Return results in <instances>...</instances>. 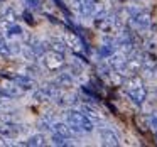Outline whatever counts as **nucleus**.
<instances>
[{"label": "nucleus", "mask_w": 157, "mask_h": 147, "mask_svg": "<svg viewBox=\"0 0 157 147\" xmlns=\"http://www.w3.org/2000/svg\"><path fill=\"white\" fill-rule=\"evenodd\" d=\"M123 86H125V93H127V96L132 100V103H135L137 106H142L144 103H145V100H147V86H145L144 79L140 78L139 75L127 76Z\"/></svg>", "instance_id": "f257e3e1"}, {"label": "nucleus", "mask_w": 157, "mask_h": 147, "mask_svg": "<svg viewBox=\"0 0 157 147\" xmlns=\"http://www.w3.org/2000/svg\"><path fill=\"white\" fill-rule=\"evenodd\" d=\"M66 122H68L76 132H93V129H95V122H93L83 110L69 108L68 112H66Z\"/></svg>", "instance_id": "f03ea898"}, {"label": "nucleus", "mask_w": 157, "mask_h": 147, "mask_svg": "<svg viewBox=\"0 0 157 147\" xmlns=\"http://www.w3.org/2000/svg\"><path fill=\"white\" fill-rule=\"evenodd\" d=\"M127 19L140 31H147L150 27V22H152L150 12L147 9H135V7L127 9Z\"/></svg>", "instance_id": "7ed1b4c3"}, {"label": "nucleus", "mask_w": 157, "mask_h": 147, "mask_svg": "<svg viewBox=\"0 0 157 147\" xmlns=\"http://www.w3.org/2000/svg\"><path fill=\"white\" fill-rule=\"evenodd\" d=\"M42 64L48 71H61L66 66V58L63 52L52 51V49H48V51L42 54Z\"/></svg>", "instance_id": "20e7f679"}, {"label": "nucleus", "mask_w": 157, "mask_h": 147, "mask_svg": "<svg viewBox=\"0 0 157 147\" xmlns=\"http://www.w3.org/2000/svg\"><path fill=\"white\" fill-rule=\"evenodd\" d=\"M64 42H66V46H68L73 52H75V54L81 56L83 49H85V42H83V39L79 37L76 32L64 31Z\"/></svg>", "instance_id": "39448f33"}, {"label": "nucleus", "mask_w": 157, "mask_h": 147, "mask_svg": "<svg viewBox=\"0 0 157 147\" xmlns=\"http://www.w3.org/2000/svg\"><path fill=\"white\" fill-rule=\"evenodd\" d=\"M96 0H71L73 9L83 17H93Z\"/></svg>", "instance_id": "423d86ee"}, {"label": "nucleus", "mask_w": 157, "mask_h": 147, "mask_svg": "<svg viewBox=\"0 0 157 147\" xmlns=\"http://www.w3.org/2000/svg\"><path fill=\"white\" fill-rule=\"evenodd\" d=\"M106 64H108L110 69H115V71H120L125 75V68H127V54L125 52H113L110 58H106Z\"/></svg>", "instance_id": "0eeeda50"}, {"label": "nucleus", "mask_w": 157, "mask_h": 147, "mask_svg": "<svg viewBox=\"0 0 157 147\" xmlns=\"http://www.w3.org/2000/svg\"><path fill=\"white\" fill-rule=\"evenodd\" d=\"M51 130H52V133H58V135L66 137V139H73V137L78 133L71 125H69L68 122H59V120H54V123H52Z\"/></svg>", "instance_id": "6e6552de"}, {"label": "nucleus", "mask_w": 157, "mask_h": 147, "mask_svg": "<svg viewBox=\"0 0 157 147\" xmlns=\"http://www.w3.org/2000/svg\"><path fill=\"white\" fill-rule=\"evenodd\" d=\"M100 140H101L103 145H108V147L120 145V137L117 135L112 129H101L100 130Z\"/></svg>", "instance_id": "1a4fd4ad"}, {"label": "nucleus", "mask_w": 157, "mask_h": 147, "mask_svg": "<svg viewBox=\"0 0 157 147\" xmlns=\"http://www.w3.org/2000/svg\"><path fill=\"white\" fill-rule=\"evenodd\" d=\"M142 69L147 73H155L157 71V56L150 51L142 52Z\"/></svg>", "instance_id": "9d476101"}, {"label": "nucleus", "mask_w": 157, "mask_h": 147, "mask_svg": "<svg viewBox=\"0 0 157 147\" xmlns=\"http://www.w3.org/2000/svg\"><path fill=\"white\" fill-rule=\"evenodd\" d=\"M0 22L4 25H10V24H15V22H17V14H15L14 7L7 5V7L0 9Z\"/></svg>", "instance_id": "9b49d317"}, {"label": "nucleus", "mask_w": 157, "mask_h": 147, "mask_svg": "<svg viewBox=\"0 0 157 147\" xmlns=\"http://www.w3.org/2000/svg\"><path fill=\"white\" fill-rule=\"evenodd\" d=\"M81 110H83V112H85L86 115H88V117H90V118H91L95 123H96V122H103V120H105V113H103L100 108H96L95 105L85 103V105L81 106Z\"/></svg>", "instance_id": "f8f14e48"}, {"label": "nucleus", "mask_w": 157, "mask_h": 147, "mask_svg": "<svg viewBox=\"0 0 157 147\" xmlns=\"http://www.w3.org/2000/svg\"><path fill=\"white\" fill-rule=\"evenodd\" d=\"M22 129H19L17 123H5V125L0 127V135L5 137V139H15V137H19V133H21Z\"/></svg>", "instance_id": "ddd939ff"}, {"label": "nucleus", "mask_w": 157, "mask_h": 147, "mask_svg": "<svg viewBox=\"0 0 157 147\" xmlns=\"http://www.w3.org/2000/svg\"><path fill=\"white\" fill-rule=\"evenodd\" d=\"M52 83H54V85L58 86L59 90H63V88L68 90V88H71V86L75 85V81H73V75H71V73H59L58 78H56Z\"/></svg>", "instance_id": "4468645a"}, {"label": "nucleus", "mask_w": 157, "mask_h": 147, "mask_svg": "<svg viewBox=\"0 0 157 147\" xmlns=\"http://www.w3.org/2000/svg\"><path fill=\"white\" fill-rule=\"evenodd\" d=\"M12 79H14V81L17 83V85L21 86V88L24 90V91H27V90H34L36 86H37V85H36L34 79H32L31 76H27V75H19V76H14Z\"/></svg>", "instance_id": "2eb2a0df"}, {"label": "nucleus", "mask_w": 157, "mask_h": 147, "mask_svg": "<svg viewBox=\"0 0 157 147\" xmlns=\"http://www.w3.org/2000/svg\"><path fill=\"white\" fill-rule=\"evenodd\" d=\"M48 144V140H46V135L44 133H36V135H31L27 140H24V142H21V145H29V147H39V145H46Z\"/></svg>", "instance_id": "dca6fc26"}, {"label": "nucleus", "mask_w": 157, "mask_h": 147, "mask_svg": "<svg viewBox=\"0 0 157 147\" xmlns=\"http://www.w3.org/2000/svg\"><path fill=\"white\" fill-rule=\"evenodd\" d=\"M5 36H7L9 39L24 37V31H22L21 25H17V24H10V25H5Z\"/></svg>", "instance_id": "f3484780"}, {"label": "nucleus", "mask_w": 157, "mask_h": 147, "mask_svg": "<svg viewBox=\"0 0 157 147\" xmlns=\"http://www.w3.org/2000/svg\"><path fill=\"white\" fill-rule=\"evenodd\" d=\"M48 46H49V49H52V51H58V52H63V54H64L66 49H68L64 39H51V41L48 42Z\"/></svg>", "instance_id": "a211bd4d"}, {"label": "nucleus", "mask_w": 157, "mask_h": 147, "mask_svg": "<svg viewBox=\"0 0 157 147\" xmlns=\"http://www.w3.org/2000/svg\"><path fill=\"white\" fill-rule=\"evenodd\" d=\"M12 56L10 52V46H9L7 39H5V36L0 34V58H4V59H9Z\"/></svg>", "instance_id": "6ab92c4d"}, {"label": "nucleus", "mask_w": 157, "mask_h": 147, "mask_svg": "<svg viewBox=\"0 0 157 147\" xmlns=\"http://www.w3.org/2000/svg\"><path fill=\"white\" fill-rule=\"evenodd\" d=\"M51 140H52V144H54V145H69V142H68L69 139L61 137V135H58V133H52Z\"/></svg>", "instance_id": "aec40b11"}, {"label": "nucleus", "mask_w": 157, "mask_h": 147, "mask_svg": "<svg viewBox=\"0 0 157 147\" xmlns=\"http://www.w3.org/2000/svg\"><path fill=\"white\" fill-rule=\"evenodd\" d=\"M68 69H69L68 73H71L73 76H78V75H81V71H83L81 64H79V63H76V61H73L71 64L68 66Z\"/></svg>", "instance_id": "412c9836"}, {"label": "nucleus", "mask_w": 157, "mask_h": 147, "mask_svg": "<svg viewBox=\"0 0 157 147\" xmlns=\"http://www.w3.org/2000/svg\"><path fill=\"white\" fill-rule=\"evenodd\" d=\"M149 122H150V125H152L154 129L157 130V110H155V112H152V113H150V117H149Z\"/></svg>", "instance_id": "4be33fe9"}, {"label": "nucleus", "mask_w": 157, "mask_h": 147, "mask_svg": "<svg viewBox=\"0 0 157 147\" xmlns=\"http://www.w3.org/2000/svg\"><path fill=\"white\" fill-rule=\"evenodd\" d=\"M24 17H25V22H29V24H34V21L31 19V14H29V12H24Z\"/></svg>", "instance_id": "5701e85b"}]
</instances>
